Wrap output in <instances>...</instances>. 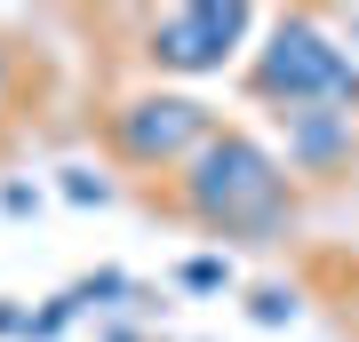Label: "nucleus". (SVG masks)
Segmentation results:
<instances>
[{
  "instance_id": "1",
  "label": "nucleus",
  "mask_w": 359,
  "mask_h": 342,
  "mask_svg": "<svg viewBox=\"0 0 359 342\" xmlns=\"http://www.w3.org/2000/svg\"><path fill=\"white\" fill-rule=\"evenodd\" d=\"M240 32V8H192V16H176L168 24V48L160 56H176V64H216V48Z\"/></svg>"
},
{
  "instance_id": "2",
  "label": "nucleus",
  "mask_w": 359,
  "mask_h": 342,
  "mask_svg": "<svg viewBox=\"0 0 359 342\" xmlns=\"http://www.w3.org/2000/svg\"><path fill=\"white\" fill-rule=\"evenodd\" d=\"M287 80H295V88H311V80H344V64H335L320 40L295 32V40H280V56H271V88H287Z\"/></svg>"
}]
</instances>
